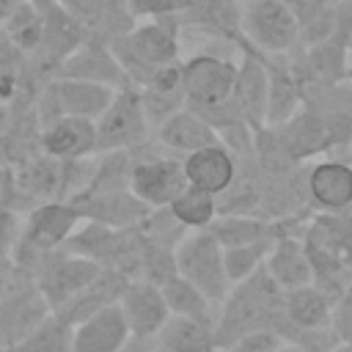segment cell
I'll return each mask as SVG.
<instances>
[{"mask_svg": "<svg viewBox=\"0 0 352 352\" xmlns=\"http://www.w3.org/2000/svg\"><path fill=\"white\" fill-rule=\"evenodd\" d=\"M261 327L275 330L286 341L289 322L283 314V292L264 272V267L256 270L250 278L234 283L223 297V302L217 305V316H214L217 349H226L245 333L261 330Z\"/></svg>", "mask_w": 352, "mask_h": 352, "instance_id": "6da1fadb", "label": "cell"}, {"mask_svg": "<svg viewBox=\"0 0 352 352\" xmlns=\"http://www.w3.org/2000/svg\"><path fill=\"white\" fill-rule=\"evenodd\" d=\"M182 16H154L146 22H135L126 33L116 36L110 41V50L124 69L129 85L140 88L148 82V77L179 60V36H182Z\"/></svg>", "mask_w": 352, "mask_h": 352, "instance_id": "7a4b0ae2", "label": "cell"}, {"mask_svg": "<svg viewBox=\"0 0 352 352\" xmlns=\"http://www.w3.org/2000/svg\"><path fill=\"white\" fill-rule=\"evenodd\" d=\"M82 223L77 206L72 201H44L36 204L33 209L25 212L22 228H19V239L11 250V261L30 275L33 264L44 256L52 253L58 248L66 245V239L72 236V231Z\"/></svg>", "mask_w": 352, "mask_h": 352, "instance_id": "3957f363", "label": "cell"}, {"mask_svg": "<svg viewBox=\"0 0 352 352\" xmlns=\"http://www.w3.org/2000/svg\"><path fill=\"white\" fill-rule=\"evenodd\" d=\"M242 33L264 58L300 50V19L283 0H242Z\"/></svg>", "mask_w": 352, "mask_h": 352, "instance_id": "277c9868", "label": "cell"}, {"mask_svg": "<svg viewBox=\"0 0 352 352\" xmlns=\"http://www.w3.org/2000/svg\"><path fill=\"white\" fill-rule=\"evenodd\" d=\"M187 187L182 157H173L162 151L154 138H148L143 146L135 148V165L129 176V190L148 206L162 209L170 206L173 198Z\"/></svg>", "mask_w": 352, "mask_h": 352, "instance_id": "5b68a950", "label": "cell"}, {"mask_svg": "<svg viewBox=\"0 0 352 352\" xmlns=\"http://www.w3.org/2000/svg\"><path fill=\"white\" fill-rule=\"evenodd\" d=\"M173 258H176L179 278H184L195 289H201L214 305L223 302V297L231 289V280H228L226 264H223V245L212 236L209 228L187 231L184 239L176 245Z\"/></svg>", "mask_w": 352, "mask_h": 352, "instance_id": "8992f818", "label": "cell"}, {"mask_svg": "<svg viewBox=\"0 0 352 352\" xmlns=\"http://www.w3.org/2000/svg\"><path fill=\"white\" fill-rule=\"evenodd\" d=\"M94 129H96V154L143 146L151 138V126L140 102V91L135 85L118 88L110 104L104 107V113L94 121Z\"/></svg>", "mask_w": 352, "mask_h": 352, "instance_id": "52a82bcc", "label": "cell"}, {"mask_svg": "<svg viewBox=\"0 0 352 352\" xmlns=\"http://www.w3.org/2000/svg\"><path fill=\"white\" fill-rule=\"evenodd\" d=\"M99 272H102V267L96 261L82 258L77 253H69L66 248H58L52 253H44L33 264L30 278H33L36 289L41 292V297L47 300L50 311H55L72 294H77L85 283H91Z\"/></svg>", "mask_w": 352, "mask_h": 352, "instance_id": "ba28073f", "label": "cell"}, {"mask_svg": "<svg viewBox=\"0 0 352 352\" xmlns=\"http://www.w3.org/2000/svg\"><path fill=\"white\" fill-rule=\"evenodd\" d=\"M236 77V63L212 52L192 55L182 60V85H184V107H212L231 96V85Z\"/></svg>", "mask_w": 352, "mask_h": 352, "instance_id": "9c48e42d", "label": "cell"}, {"mask_svg": "<svg viewBox=\"0 0 352 352\" xmlns=\"http://www.w3.org/2000/svg\"><path fill=\"white\" fill-rule=\"evenodd\" d=\"M55 77H69V80H85V82H96V85H107L113 91L126 88L129 80L124 74V69L118 66L110 41H102L96 36H88L74 52H69L60 63Z\"/></svg>", "mask_w": 352, "mask_h": 352, "instance_id": "30bf717a", "label": "cell"}, {"mask_svg": "<svg viewBox=\"0 0 352 352\" xmlns=\"http://www.w3.org/2000/svg\"><path fill=\"white\" fill-rule=\"evenodd\" d=\"M239 55L242 58L236 63V77L228 102L250 129H261L267 126V91H270L267 60L264 55H253V52H239Z\"/></svg>", "mask_w": 352, "mask_h": 352, "instance_id": "8fae6325", "label": "cell"}, {"mask_svg": "<svg viewBox=\"0 0 352 352\" xmlns=\"http://www.w3.org/2000/svg\"><path fill=\"white\" fill-rule=\"evenodd\" d=\"M14 170V212H28L44 201H60V160L38 151L16 165Z\"/></svg>", "mask_w": 352, "mask_h": 352, "instance_id": "7c38bea8", "label": "cell"}, {"mask_svg": "<svg viewBox=\"0 0 352 352\" xmlns=\"http://www.w3.org/2000/svg\"><path fill=\"white\" fill-rule=\"evenodd\" d=\"M179 16L184 28H195L206 36L223 38L239 52H253L242 33V0H190V6Z\"/></svg>", "mask_w": 352, "mask_h": 352, "instance_id": "4fadbf2b", "label": "cell"}, {"mask_svg": "<svg viewBox=\"0 0 352 352\" xmlns=\"http://www.w3.org/2000/svg\"><path fill=\"white\" fill-rule=\"evenodd\" d=\"M308 206L314 212H344L352 206V165L344 157H327L308 165Z\"/></svg>", "mask_w": 352, "mask_h": 352, "instance_id": "5bb4252c", "label": "cell"}, {"mask_svg": "<svg viewBox=\"0 0 352 352\" xmlns=\"http://www.w3.org/2000/svg\"><path fill=\"white\" fill-rule=\"evenodd\" d=\"M118 308H121V316H124L132 338H154L160 333V327L165 324V319L170 316L162 289L143 278H135L126 283V289L118 300Z\"/></svg>", "mask_w": 352, "mask_h": 352, "instance_id": "9a60e30c", "label": "cell"}, {"mask_svg": "<svg viewBox=\"0 0 352 352\" xmlns=\"http://www.w3.org/2000/svg\"><path fill=\"white\" fill-rule=\"evenodd\" d=\"M72 204L77 206L82 220L102 223L110 228H138L148 214V206L129 187L96 195H77L72 198Z\"/></svg>", "mask_w": 352, "mask_h": 352, "instance_id": "2e32d148", "label": "cell"}, {"mask_svg": "<svg viewBox=\"0 0 352 352\" xmlns=\"http://www.w3.org/2000/svg\"><path fill=\"white\" fill-rule=\"evenodd\" d=\"M264 272L278 283L280 292H292L314 283V270L300 234H289L278 228V236L272 239L270 253L264 258Z\"/></svg>", "mask_w": 352, "mask_h": 352, "instance_id": "e0dca14e", "label": "cell"}, {"mask_svg": "<svg viewBox=\"0 0 352 352\" xmlns=\"http://www.w3.org/2000/svg\"><path fill=\"white\" fill-rule=\"evenodd\" d=\"M126 283H129L126 275H121V272H116V270H102L91 283H85L77 294H72V297H69L63 305H58L52 314H55L58 319H63L69 327H74V324H80L82 319L99 314L102 308L116 305V302L121 300Z\"/></svg>", "mask_w": 352, "mask_h": 352, "instance_id": "ac0fdd59", "label": "cell"}, {"mask_svg": "<svg viewBox=\"0 0 352 352\" xmlns=\"http://www.w3.org/2000/svg\"><path fill=\"white\" fill-rule=\"evenodd\" d=\"M182 168H184V179L190 187H198L217 198L234 182L239 160L223 143H212L206 148H198L182 157Z\"/></svg>", "mask_w": 352, "mask_h": 352, "instance_id": "d6986e66", "label": "cell"}, {"mask_svg": "<svg viewBox=\"0 0 352 352\" xmlns=\"http://www.w3.org/2000/svg\"><path fill=\"white\" fill-rule=\"evenodd\" d=\"M154 143L173 154V157H187L198 148H206L212 143H220L217 132L190 107H182L179 113L168 116L157 129H154Z\"/></svg>", "mask_w": 352, "mask_h": 352, "instance_id": "ffe728a7", "label": "cell"}, {"mask_svg": "<svg viewBox=\"0 0 352 352\" xmlns=\"http://www.w3.org/2000/svg\"><path fill=\"white\" fill-rule=\"evenodd\" d=\"M38 146L55 160H82L96 154V129L88 118L63 116L38 132Z\"/></svg>", "mask_w": 352, "mask_h": 352, "instance_id": "44dd1931", "label": "cell"}, {"mask_svg": "<svg viewBox=\"0 0 352 352\" xmlns=\"http://www.w3.org/2000/svg\"><path fill=\"white\" fill-rule=\"evenodd\" d=\"M129 327L121 316L118 302L102 308L99 314L82 319L72 327V346L69 352H116L129 341Z\"/></svg>", "mask_w": 352, "mask_h": 352, "instance_id": "7402d4cb", "label": "cell"}, {"mask_svg": "<svg viewBox=\"0 0 352 352\" xmlns=\"http://www.w3.org/2000/svg\"><path fill=\"white\" fill-rule=\"evenodd\" d=\"M289 55H272L267 60V77H270V91H267V126H278L289 121L300 104H302V82L294 72V63L286 60Z\"/></svg>", "mask_w": 352, "mask_h": 352, "instance_id": "603a6c76", "label": "cell"}, {"mask_svg": "<svg viewBox=\"0 0 352 352\" xmlns=\"http://www.w3.org/2000/svg\"><path fill=\"white\" fill-rule=\"evenodd\" d=\"M283 314H286V322H289L286 341H294L305 330L330 327L333 300L311 283V286H302V289L283 292Z\"/></svg>", "mask_w": 352, "mask_h": 352, "instance_id": "cb8c5ba5", "label": "cell"}, {"mask_svg": "<svg viewBox=\"0 0 352 352\" xmlns=\"http://www.w3.org/2000/svg\"><path fill=\"white\" fill-rule=\"evenodd\" d=\"M154 352H217L214 324L184 316H168L154 336Z\"/></svg>", "mask_w": 352, "mask_h": 352, "instance_id": "d4e9b609", "label": "cell"}, {"mask_svg": "<svg viewBox=\"0 0 352 352\" xmlns=\"http://www.w3.org/2000/svg\"><path fill=\"white\" fill-rule=\"evenodd\" d=\"M212 236L223 248L248 245V242H264L278 236V223L258 217V214H217L209 223Z\"/></svg>", "mask_w": 352, "mask_h": 352, "instance_id": "484cf974", "label": "cell"}, {"mask_svg": "<svg viewBox=\"0 0 352 352\" xmlns=\"http://www.w3.org/2000/svg\"><path fill=\"white\" fill-rule=\"evenodd\" d=\"M3 38L19 52V55H33L41 47V33H44V19L41 8L36 0H19L6 22L0 25Z\"/></svg>", "mask_w": 352, "mask_h": 352, "instance_id": "4316f807", "label": "cell"}, {"mask_svg": "<svg viewBox=\"0 0 352 352\" xmlns=\"http://www.w3.org/2000/svg\"><path fill=\"white\" fill-rule=\"evenodd\" d=\"M160 289H162V297H165V305H168L170 316H184V319L214 324L217 305L201 289H195L190 280H184V278L176 275L168 283H162Z\"/></svg>", "mask_w": 352, "mask_h": 352, "instance_id": "83f0119b", "label": "cell"}, {"mask_svg": "<svg viewBox=\"0 0 352 352\" xmlns=\"http://www.w3.org/2000/svg\"><path fill=\"white\" fill-rule=\"evenodd\" d=\"M69 346H72V327L50 311L33 330H28L6 352H69Z\"/></svg>", "mask_w": 352, "mask_h": 352, "instance_id": "f1b7e54d", "label": "cell"}, {"mask_svg": "<svg viewBox=\"0 0 352 352\" xmlns=\"http://www.w3.org/2000/svg\"><path fill=\"white\" fill-rule=\"evenodd\" d=\"M173 212V217L187 228V231H198V228H209V223L217 217V198L198 190V187H184L173 204L168 206Z\"/></svg>", "mask_w": 352, "mask_h": 352, "instance_id": "f546056e", "label": "cell"}, {"mask_svg": "<svg viewBox=\"0 0 352 352\" xmlns=\"http://www.w3.org/2000/svg\"><path fill=\"white\" fill-rule=\"evenodd\" d=\"M272 239L264 242H248V245H234V248H223V264H226V275L234 283L250 278L256 270L264 267V258L270 253Z\"/></svg>", "mask_w": 352, "mask_h": 352, "instance_id": "4dcf8cb0", "label": "cell"}, {"mask_svg": "<svg viewBox=\"0 0 352 352\" xmlns=\"http://www.w3.org/2000/svg\"><path fill=\"white\" fill-rule=\"evenodd\" d=\"M176 275L179 272H176L173 250L160 245V242H151L140 234V278L154 283V286H162Z\"/></svg>", "mask_w": 352, "mask_h": 352, "instance_id": "1f68e13d", "label": "cell"}, {"mask_svg": "<svg viewBox=\"0 0 352 352\" xmlns=\"http://www.w3.org/2000/svg\"><path fill=\"white\" fill-rule=\"evenodd\" d=\"M138 228H140V234H143L146 239L160 242V245H165V248H170V250H176V245H179V242L184 239V234H187V228L173 217V212H170L168 206H162V209H148L146 220H143Z\"/></svg>", "mask_w": 352, "mask_h": 352, "instance_id": "d6a6232c", "label": "cell"}, {"mask_svg": "<svg viewBox=\"0 0 352 352\" xmlns=\"http://www.w3.org/2000/svg\"><path fill=\"white\" fill-rule=\"evenodd\" d=\"M330 327L336 330V336H338L341 344L352 346V278L346 280V286L341 289V294L333 300Z\"/></svg>", "mask_w": 352, "mask_h": 352, "instance_id": "836d02e7", "label": "cell"}, {"mask_svg": "<svg viewBox=\"0 0 352 352\" xmlns=\"http://www.w3.org/2000/svg\"><path fill=\"white\" fill-rule=\"evenodd\" d=\"M132 19H154V16H170L182 14L190 0H124Z\"/></svg>", "mask_w": 352, "mask_h": 352, "instance_id": "e575fe53", "label": "cell"}, {"mask_svg": "<svg viewBox=\"0 0 352 352\" xmlns=\"http://www.w3.org/2000/svg\"><path fill=\"white\" fill-rule=\"evenodd\" d=\"M283 344V338L275 330H250L242 338H236L231 346H226L223 352H275Z\"/></svg>", "mask_w": 352, "mask_h": 352, "instance_id": "d590c367", "label": "cell"}, {"mask_svg": "<svg viewBox=\"0 0 352 352\" xmlns=\"http://www.w3.org/2000/svg\"><path fill=\"white\" fill-rule=\"evenodd\" d=\"M292 11H294V16L300 19V28L305 25V22H311L314 16H319L333 0H283Z\"/></svg>", "mask_w": 352, "mask_h": 352, "instance_id": "8d00e7d4", "label": "cell"}, {"mask_svg": "<svg viewBox=\"0 0 352 352\" xmlns=\"http://www.w3.org/2000/svg\"><path fill=\"white\" fill-rule=\"evenodd\" d=\"M14 206V170L11 165H0V209Z\"/></svg>", "mask_w": 352, "mask_h": 352, "instance_id": "74e56055", "label": "cell"}, {"mask_svg": "<svg viewBox=\"0 0 352 352\" xmlns=\"http://www.w3.org/2000/svg\"><path fill=\"white\" fill-rule=\"evenodd\" d=\"M116 352H154V338H129Z\"/></svg>", "mask_w": 352, "mask_h": 352, "instance_id": "f35d334b", "label": "cell"}, {"mask_svg": "<svg viewBox=\"0 0 352 352\" xmlns=\"http://www.w3.org/2000/svg\"><path fill=\"white\" fill-rule=\"evenodd\" d=\"M275 352H302V349H300L297 344H292V341H283V344H280Z\"/></svg>", "mask_w": 352, "mask_h": 352, "instance_id": "ab89813d", "label": "cell"}, {"mask_svg": "<svg viewBox=\"0 0 352 352\" xmlns=\"http://www.w3.org/2000/svg\"><path fill=\"white\" fill-rule=\"evenodd\" d=\"M336 352H352V346H346V344H344V346H338Z\"/></svg>", "mask_w": 352, "mask_h": 352, "instance_id": "60d3db41", "label": "cell"}, {"mask_svg": "<svg viewBox=\"0 0 352 352\" xmlns=\"http://www.w3.org/2000/svg\"><path fill=\"white\" fill-rule=\"evenodd\" d=\"M344 160H346V162L352 165V151H346V154H344Z\"/></svg>", "mask_w": 352, "mask_h": 352, "instance_id": "b9f144b4", "label": "cell"}, {"mask_svg": "<svg viewBox=\"0 0 352 352\" xmlns=\"http://www.w3.org/2000/svg\"><path fill=\"white\" fill-rule=\"evenodd\" d=\"M217 352H223V349H217Z\"/></svg>", "mask_w": 352, "mask_h": 352, "instance_id": "7bdbcfd3", "label": "cell"}, {"mask_svg": "<svg viewBox=\"0 0 352 352\" xmlns=\"http://www.w3.org/2000/svg\"><path fill=\"white\" fill-rule=\"evenodd\" d=\"M0 349H3V346H0Z\"/></svg>", "mask_w": 352, "mask_h": 352, "instance_id": "ee69618b", "label": "cell"}]
</instances>
